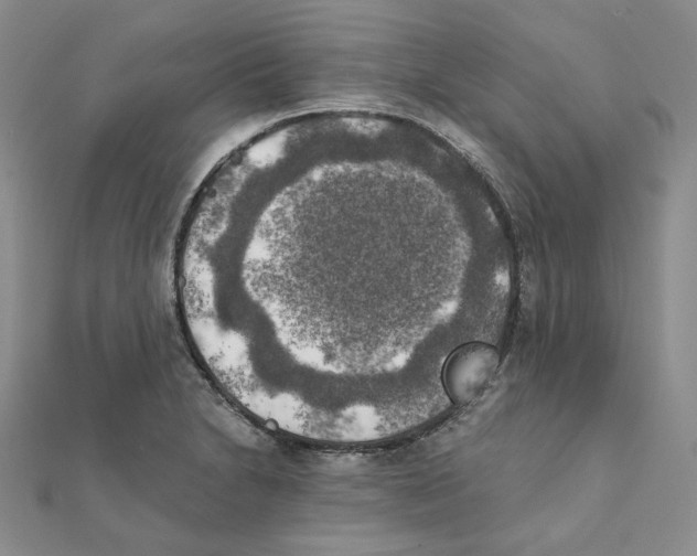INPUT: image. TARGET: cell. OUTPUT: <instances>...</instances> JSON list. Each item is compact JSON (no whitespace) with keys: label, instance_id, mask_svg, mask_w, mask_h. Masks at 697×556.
I'll list each match as a JSON object with an SVG mask.
<instances>
[{"label":"cell","instance_id":"cell-2","mask_svg":"<svg viewBox=\"0 0 697 556\" xmlns=\"http://www.w3.org/2000/svg\"><path fill=\"white\" fill-rule=\"evenodd\" d=\"M497 365L498 355L490 345L471 343L457 350L442 375L449 398L458 405L475 400L490 384Z\"/></svg>","mask_w":697,"mask_h":556},{"label":"cell","instance_id":"cell-1","mask_svg":"<svg viewBox=\"0 0 697 556\" xmlns=\"http://www.w3.org/2000/svg\"><path fill=\"white\" fill-rule=\"evenodd\" d=\"M401 151L350 147L287 169L245 223L249 259L287 269V287L248 296L260 341L303 367H395L460 287L457 222L438 182Z\"/></svg>","mask_w":697,"mask_h":556}]
</instances>
